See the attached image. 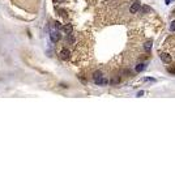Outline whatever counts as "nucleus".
I'll use <instances>...</instances> for the list:
<instances>
[{
    "mask_svg": "<svg viewBox=\"0 0 175 196\" xmlns=\"http://www.w3.org/2000/svg\"><path fill=\"white\" fill-rule=\"evenodd\" d=\"M63 32L66 33V34H71L73 32V26L71 24H66V25L63 26Z\"/></svg>",
    "mask_w": 175,
    "mask_h": 196,
    "instance_id": "5",
    "label": "nucleus"
},
{
    "mask_svg": "<svg viewBox=\"0 0 175 196\" xmlns=\"http://www.w3.org/2000/svg\"><path fill=\"white\" fill-rule=\"evenodd\" d=\"M152 46H153V42H152V41L146 42V43L144 44V48H145V51H150V48H152Z\"/></svg>",
    "mask_w": 175,
    "mask_h": 196,
    "instance_id": "9",
    "label": "nucleus"
},
{
    "mask_svg": "<svg viewBox=\"0 0 175 196\" xmlns=\"http://www.w3.org/2000/svg\"><path fill=\"white\" fill-rule=\"evenodd\" d=\"M60 59L62 60H69L71 59V51H69L67 47H64V48H62V51H60Z\"/></svg>",
    "mask_w": 175,
    "mask_h": 196,
    "instance_id": "2",
    "label": "nucleus"
},
{
    "mask_svg": "<svg viewBox=\"0 0 175 196\" xmlns=\"http://www.w3.org/2000/svg\"><path fill=\"white\" fill-rule=\"evenodd\" d=\"M55 28H56V30H59V29H63V26L60 25V22H55Z\"/></svg>",
    "mask_w": 175,
    "mask_h": 196,
    "instance_id": "11",
    "label": "nucleus"
},
{
    "mask_svg": "<svg viewBox=\"0 0 175 196\" xmlns=\"http://www.w3.org/2000/svg\"><path fill=\"white\" fill-rule=\"evenodd\" d=\"M145 70V64H142V63H140V64L136 66V72H141Z\"/></svg>",
    "mask_w": 175,
    "mask_h": 196,
    "instance_id": "10",
    "label": "nucleus"
},
{
    "mask_svg": "<svg viewBox=\"0 0 175 196\" xmlns=\"http://www.w3.org/2000/svg\"><path fill=\"white\" fill-rule=\"evenodd\" d=\"M144 81H154V78H152V77H145Z\"/></svg>",
    "mask_w": 175,
    "mask_h": 196,
    "instance_id": "14",
    "label": "nucleus"
},
{
    "mask_svg": "<svg viewBox=\"0 0 175 196\" xmlns=\"http://www.w3.org/2000/svg\"><path fill=\"white\" fill-rule=\"evenodd\" d=\"M170 2H171V0H166V4H170Z\"/></svg>",
    "mask_w": 175,
    "mask_h": 196,
    "instance_id": "17",
    "label": "nucleus"
},
{
    "mask_svg": "<svg viewBox=\"0 0 175 196\" xmlns=\"http://www.w3.org/2000/svg\"><path fill=\"white\" fill-rule=\"evenodd\" d=\"M102 76H103V74H102V72H101V71H96L94 73H93V78H94V80L101 78Z\"/></svg>",
    "mask_w": 175,
    "mask_h": 196,
    "instance_id": "8",
    "label": "nucleus"
},
{
    "mask_svg": "<svg viewBox=\"0 0 175 196\" xmlns=\"http://www.w3.org/2000/svg\"><path fill=\"white\" fill-rule=\"evenodd\" d=\"M140 9H141V4L138 2H135V3H132V5L130 7V13H137Z\"/></svg>",
    "mask_w": 175,
    "mask_h": 196,
    "instance_id": "3",
    "label": "nucleus"
},
{
    "mask_svg": "<svg viewBox=\"0 0 175 196\" xmlns=\"http://www.w3.org/2000/svg\"><path fill=\"white\" fill-rule=\"evenodd\" d=\"M94 82H96L97 85H106V84H107L108 81H107V80H106V78H104V77L102 76L101 78H98V80H94Z\"/></svg>",
    "mask_w": 175,
    "mask_h": 196,
    "instance_id": "7",
    "label": "nucleus"
},
{
    "mask_svg": "<svg viewBox=\"0 0 175 196\" xmlns=\"http://www.w3.org/2000/svg\"><path fill=\"white\" fill-rule=\"evenodd\" d=\"M58 10H59V12H60V14H62V16L67 17V14H66V10H63V9H58Z\"/></svg>",
    "mask_w": 175,
    "mask_h": 196,
    "instance_id": "13",
    "label": "nucleus"
},
{
    "mask_svg": "<svg viewBox=\"0 0 175 196\" xmlns=\"http://www.w3.org/2000/svg\"><path fill=\"white\" fill-rule=\"evenodd\" d=\"M161 60L163 62V63H171V60H172V58L168 55V54H161Z\"/></svg>",
    "mask_w": 175,
    "mask_h": 196,
    "instance_id": "4",
    "label": "nucleus"
},
{
    "mask_svg": "<svg viewBox=\"0 0 175 196\" xmlns=\"http://www.w3.org/2000/svg\"><path fill=\"white\" fill-rule=\"evenodd\" d=\"M170 29H171V32H175V21H172V22H171Z\"/></svg>",
    "mask_w": 175,
    "mask_h": 196,
    "instance_id": "12",
    "label": "nucleus"
},
{
    "mask_svg": "<svg viewBox=\"0 0 175 196\" xmlns=\"http://www.w3.org/2000/svg\"><path fill=\"white\" fill-rule=\"evenodd\" d=\"M66 0H54V3H56V4H60V3H64Z\"/></svg>",
    "mask_w": 175,
    "mask_h": 196,
    "instance_id": "15",
    "label": "nucleus"
},
{
    "mask_svg": "<svg viewBox=\"0 0 175 196\" xmlns=\"http://www.w3.org/2000/svg\"><path fill=\"white\" fill-rule=\"evenodd\" d=\"M60 38H62V36L59 34V30H52V32L50 33V39H51V42H52V43L59 42V41H60Z\"/></svg>",
    "mask_w": 175,
    "mask_h": 196,
    "instance_id": "1",
    "label": "nucleus"
},
{
    "mask_svg": "<svg viewBox=\"0 0 175 196\" xmlns=\"http://www.w3.org/2000/svg\"><path fill=\"white\" fill-rule=\"evenodd\" d=\"M66 41H67L69 44H73V43L76 42V39H74V37H73V34L71 33V34H67V37H66Z\"/></svg>",
    "mask_w": 175,
    "mask_h": 196,
    "instance_id": "6",
    "label": "nucleus"
},
{
    "mask_svg": "<svg viewBox=\"0 0 175 196\" xmlns=\"http://www.w3.org/2000/svg\"><path fill=\"white\" fill-rule=\"evenodd\" d=\"M142 94H144V92H138V93H137V96H138V97H141Z\"/></svg>",
    "mask_w": 175,
    "mask_h": 196,
    "instance_id": "16",
    "label": "nucleus"
}]
</instances>
